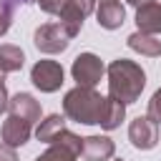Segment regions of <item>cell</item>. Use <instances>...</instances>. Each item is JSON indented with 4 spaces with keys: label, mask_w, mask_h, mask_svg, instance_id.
<instances>
[{
    "label": "cell",
    "mask_w": 161,
    "mask_h": 161,
    "mask_svg": "<svg viewBox=\"0 0 161 161\" xmlns=\"http://www.w3.org/2000/svg\"><path fill=\"white\" fill-rule=\"evenodd\" d=\"M30 133H33V123H28L25 118H18V116H8L3 121V128H0V136H3V143L18 148V146H25L30 141Z\"/></svg>",
    "instance_id": "obj_7"
},
{
    "label": "cell",
    "mask_w": 161,
    "mask_h": 161,
    "mask_svg": "<svg viewBox=\"0 0 161 161\" xmlns=\"http://www.w3.org/2000/svg\"><path fill=\"white\" fill-rule=\"evenodd\" d=\"M96 20H98V25L106 28V30L121 28L123 20H126V8H123V3H121V0H101L98 8H96Z\"/></svg>",
    "instance_id": "obj_9"
},
{
    "label": "cell",
    "mask_w": 161,
    "mask_h": 161,
    "mask_svg": "<svg viewBox=\"0 0 161 161\" xmlns=\"http://www.w3.org/2000/svg\"><path fill=\"white\" fill-rule=\"evenodd\" d=\"M128 141L138 151H151L158 143V123L151 121L148 116H138L128 126Z\"/></svg>",
    "instance_id": "obj_6"
},
{
    "label": "cell",
    "mask_w": 161,
    "mask_h": 161,
    "mask_svg": "<svg viewBox=\"0 0 161 161\" xmlns=\"http://www.w3.org/2000/svg\"><path fill=\"white\" fill-rule=\"evenodd\" d=\"M123 118H126V103H121V101L106 96V103H103V111H101V121H98V126H101L103 131H113V128L121 126Z\"/></svg>",
    "instance_id": "obj_13"
},
{
    "label": "cell",
    "mask_w": 161,
    "mask_h": 161,
    "mask_svg": "<svg viewBox=\"0 0 161 161\" xmlns=\"http://www.w3.org/2000/svg\"><path fill=\"white\" fill-rule=\"evenodd\" d=\"M63 78H65V73L58 60H38L30 68V80L43 93H55L63 86Z\"/></svg>",
    "instance_id": "obj_5"
},
{
    "label": "cell",
    "mask_w": 161,
    "mask_h": 161,
    "mask_svg": "<svg viewBox=\"0 0 161 161\" xmlns=\"http://www.w3.org/2000/svg\"><path fill=\"white\" fill-rule=\"evenodd\" d=\"M35 3H38V5H40V10H45L48 15H58L68 0H35Z\"/></svg>",
    "instance_id": "obj_19"
},
{
    "label": "cell",
    "mask_w": 161,
    "mask_h": 161,
    "mask_svg": "<svg viewBox=\"0 0 161 161\" xmlns=\"http://www.w3.org/2000/svg\"><path fill=\"white\" fill-rule=\"evenodd\" d=\"M0 83H5V73H0Z\"/></svg>",
    "instance_id": "obj_25"
},
{
    "label": "cell",
    "mask_w": 161,
    "mask_h": 161,
    "mask_svg": "<svg viewBox=\"0 0 161 161\" xmlns=\"http://www.w3.org/2000/svg\"><path fill=\"white\" fill-rule=\"evenodd\" d=\"M5 3H8V5H13V8H15V5H23V3H30V0H5Z\"/></svg>",
    "instance_id": "obj_23"
},
{
    "label": "cell",
    "mask_w": 161,
    "mask_h": 161,
    "mask_svg": "<svg viewBox=\"0 0 161 161\" xmlns=\"http://www.w3.org/2000/svg\"><path fill=\"white\" fill-rule=\"evenodd\" d=\"M108 73V96L121 103H136L141 98V91L146 88V73L136 60L116 58L106 68Z\"/></svg>",
    "instance_id": "obj_1"
},
{
    "label": "cell",
    "mask_w": 161,
    "mask_h": 161,
    "mask_svg": "<svg viewBox=\"0 0 161 161\" xmlns=\"http://www.w3.org/2000/svg\"><path fill=\"white\" fill-rule=\"evenodd\" d=\"M63 131H65V113H63V116H60V113H50L48 118H43V121L38 123L35 136H38V141H43V143L50 146Z\"/></svg>",
    "instance_id": "obj_14"
},
{
    "label": "cell",
    "mask_w": 161,
    "mask_h": 161,
    "mask_svg": "<svg viewBox=\"0 0 161 161\" xmlns=\"http://www.w3.org/2000/svg\"><path fill=\"white\" fill-rule=\"evenodd\" d=\"M126 43H128L131 50H136V53H141V55H146V58H158V55H161V40H158L156 35H151V33L136 30V33L128 35Z\"/></svg>",
    "instance_id": "obj_12"
},
{
    "label": "cell",
    "mask_w": 161,
    "mask_h": 161,
    "mask_svg": "<svg viewBox=\"0 0 161 161\" xmlns=\"http://www.w3.org/2000/svg\"><path fill=\"white\" fill-rule=\"evenodd\" d=\"M10 23H13V5H8L3 0L0 3V38L10 30Z\"/></svg>",
    "instance_id": "obj_17"
},
{
    "label": "cell",
    "mask_w": 161,
    "mask_h": 161,
    "mask_svg": "<svg viewBox=\"0 0 161 161\" xmlns=\"http://www.w3.org/2000/svg\"><path fill=\"white\" fill-rule=\"evenodd\" d=\"M136 25L141 33H161V0H148L136 8Z\"/></svg>",
    "instance_id": "obj_10"
},
{
    "label": "cell",
    "mask_w": 161,
    "mask_h": 161,
    "mask_svg": "<svg viewBox=\"0 0 161 161\" xmlns=\"http://www.w3.org/2000/svg\"><path fill=\"white\" fill-rule=\"evenodd\" d=\"M0 161H18L15 148H13V146H8V143H0Z\"/></svg>",
    "instance_id": "obj_21"
},
{
    "label": "cell",
    "mask_w": 161,
    "mask_h": 161,
    "mask_svg": "<svg viewBox=\"0 0 161 161\" xmlns=\"http://www.w3.org/2000/svg\"><path fill=\"white\" fill-rule=\"evenodd\" d=\"M75 151H70L68 146H60V143H50L48 151H43L35 161H75Z\"/></svg>",
    "instance_id": "obj_16"
},
{
    "label": "cell",
    "mask_w": 161,
    "mask_h": 161,
    "mask_svg": "<svg viewBox=\"0 0 161 161\" xmlns=\"http://www.w3.org/2000/svg\"><path fill=\"white\" fill-rule=\"evenodd\" d=\"M70 3H73V5H75V8H78V10H80L86 18H88V15L96 10V0H70Z\"/></svg>",
    "instance_id": "obj_20"
},
{
    "label": "cell",
    "mask_w": 161,
    "mask_h": 161,
    "mask_svg": "<svg viewBox=\"0 0 161 161\" xmlns=\"http://www.w3.org/2000/svg\"><path fill=\"white\" fill-rule=\"evenodd\" d=\"M103 103H106V96H101L96 88L75 86L63 96V113H65V118H70L75 123L96 126L101 121Z\"/></svg>",
    "instance_id": "obj_2"
},
{
    "label": "cell",
    "mask_w": 161,
    "mask_h": 161,
    "mask_svg": "<svg viewBox=\"0 0 161 161\" xmlns=\"http://www.w3.org/2000/svg\"><path fill=\"white\" fill-rule=\"evenodd\" d=\"M8 111L13 116H18V118H25L28 123H40V116H43L40 103L30 93H15L10 98V103H8Z\"/></svg>",
    "instance_id": "obj_8"
},
{
    "label": "cell",
    "mask_w": 161,
    "mask_h": 161,
    "mask_svg": "<svg viewBox=\"0 0 161 161\" xmlns=\"http://www.w3.org/2000/svg\"><path fill=\"white\" fill-rule=\"evenodd\" d=\"M116 153V143L108 136H86L80 156L86 161H108Z\"/></svg>",
    "instance_id": "obj_11"
},
{
    "label": "cell",
    "mask_w": 161,
    "mask_h": 161,
    "mask_svg": "<svg viewBox=\"0 0 161 161\" xmlns=\"http://www.w3.org/2000/svg\"><path fill=\"white\" fill-rule=\"evenodd\" d=\"M116 161H123V158H116Z\"/></svg>",
    "instance_id": "obj_26"
},
{
    "label": "cell",
    "mask_w": 161,
    "mask_h": 161,
    "mask_svg": "<svg viewBox=\"0 0 161 161\" xmlns=\"http://www.w3.org/2000/svg\"><path fill=\"white\" fill-rule=\"evenodd\" d=\"M70 40H73V35L65 30V25L63 23H45V25H40V28H35V33H33V43H35V48L40 50V53H45V55H55V53H63L68 45H70Z\"/></svg>",
    "instance_id": "obj_3"
},
{
    "label": "cell",
    "mask_w": 161,
    "mask_h": 161,
    "mask_svg": "<svg viewBox=\"0 0 161 161\" xmlns=\"http://www.w3.org/2000/svg\"><path fill=\"white\" fill-rule=\"evenodd\" d=\"M126 3H128V5H136V8H138V5H143V3H148V0H126Z\"/></svg>",
    "instance_id": "obj_24"
},
{
    "label": "cell",
    "mask_w": 161,
    "mask_h": 161,
    "mask_svg": "<svg viewBox=\"0 0 161 161\" xmlns=\"http://www.w3.org/2000/svg\"><path fill=\"white\" fill-rule=\"evenodd\" d=\"M103 73H106V65L96 53H80V55H75V60L70 65V75H73L75 86H86V88H96L101 83Z\"/></svg>",
    "instance_id": "obj_4"
},
{
    "label": "cell",
    "mask_w": 161,
    "mask_h": 161,
    "mask_svg": "<svg viewBox=\"0 0 161 161\" xmlns=\"http://www.w3.org/2000/svg\"><path fill=\"white\" fill-rule=\"evenodd\" d=\"M8 103H10L8 88H5V83H0V113H3V111H8Z\"/></svg>",
    "instance_id": "obj_22"
},
{
    "label": "cell",
    "mask_w": 161,
    "mask_h": 161,
    "mask_svg": "<svg viewBox=\"0 0 161 161\" xmlns=\"http://www.w3.org/2000/svg\"><path fill=\"white\" fill-rule=\"evenodd\" d=\"M151 121H156V123H161V88L151 96V101H148V113H146Z\"/></svg>",
    "instance_id": "obj_18"
},
{
    "label": "cell",
    "mask_w": 161,
    "mask_h": 161,
    "mask_svg": "<svg viewBox=\"0 0 161 161\" xmlns=\"http://www.w3.org/2000/svg\"><path fill=\"white\" fill-rule=\"evenodd\" d=\"M25 65V53L13 45V43H3L0 45V73H15Z\"/></svg>",
    "instance_id": "obj_15"
}]
</instances>
